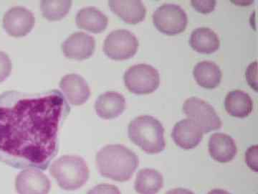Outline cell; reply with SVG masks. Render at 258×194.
I'll return each instance as SVG.
<instances>
[{"mask_svg":"<svg viewBox=\"0 0 258 194\" xmlns=\"http://www.w3.org/2000/svg\"><path fill=\"white\" fill-rule=\"evenodd\" d=\"M70 111L57 90L0 95V161L16 168L46 169L58 151L61 126Z\"/></svg>","mask_w":258,"mask_h":194,"instance_id":"1","label":"cell"},{"mask_svg":"<svg viewBox=\"0 0 258 194\" xmlns=\"http://www.w3.org/2000/svg\"><path fill=\"white\" fill-rule=\"evenodd\" d=\"M96 163L102 176L125 182L132 178L139 160L134 151L123 144H108L97 153Z\"/></svg>","mask_w":258,"mask_h":194,"instance_id":"2","label":"cell"},{"mask_svg":"<svg viewBox=\"0 0 258 194\" xmlns=\"http://www.w3.org/2000/svg\"><path fill=\"white\" fill-rule=\"evenodd\" d=\"M128 137L148 154H157L166 147L164 128L155 117L149 115L139 116L130 122Z\"/></svg>","mask_w":258,"mask_h":194,"instance_id":"3","label":"cell"},{"mask_svg":"<svg viewBox=\"0 0 258 194\" xmlns=\"http://www.w3.org/2000/svg\"><path fill=\"white\" fill-rule=\"evenodd\" d=\"M51 176L62 189L75 190L86 184L90 172L87 163L79 156H63L52 162Z\"/></svg>","mask_w":258,"mask_h":194,"instance_id":"4","label":"cell"},{"mask_svg":"<svg viewBox=\"0 0 258 194\" xmlns=\"http://www.w3.org/2000/svg\"><path fill=\"white\" fill-rule=\"evenodd\" d=\"M125 86L135 94L154 92L160 83V75L154 66L147 64L131 66L123 76Z\"/></svg>","mask_w":258,"mask_h":194,"instance_id":"5","label":"cell"},{"mask_svg":"<svg viewBox=\"0 0 258 194\" xmlns=\"http://www.w3.org/2000/svg\"><path fill=\"white\" fill-rule=\"evenodd\" d=\"M139 47V40L132 32L125 29L113 30L107 35L103 52L112 60L123 61L133 57Z\"/></svg>","mask_w":258,"mask_h":194,"instance_id":"6","label":"cell"},{"mask_svg":"<svg viewBox=\"0 0 258 194\" xmlns=\"http://www.w3.org/2000/svg\"><path fill=\"white\" fill-rule=\"evenodd\" d=\"M183 111L188 119L196 122L203 133L221 128L222 121L214 107L198 97H190L183 105Z\"/></svg>","mask_w":258,"mask_h":194,"instance_id":"7","label":"cell"},{"mask_svg":"<svg viewBox=\"0 0 258 194\" xmlns=\"http://www.w3.org/2000/svg\"><path fill=\"white\" fill-rule=\"evenodd\" d=\"M152 18L156 28L169 35L181 33L188 24L187 15L184 9L170 3L159 7L153 13Z\"/></svg>","mask_w":258,"mask_h":194,"instance_id":"8","label":"cell"},{"mask_svg":"<svg viewBox=\"0 0 258 194\" xmlns=\"http://www.w3.org/2000/svg\"><path fill=\"white\" fill-rule=\"evenodd\" d=\"M35 23L31 11L23 7H14L5 13L3 28L10 36L20 37L30 33Z\"/></svg>","mask_w":258,"mask_h":194,"instance_id":"9","label":"cell"},{"mask_svg":"<svg viewBox=\"0 0 258 194\" xmlns=\"http://www.w3.org/2000/svg\"><path fill=\"white\" fill-rule=\"evenodd\" d=\"M50 187L48 177L37 168H27L15 178V189L18 194H48Z\"/></svg>","mask_w":258,"mask_h":194,"instance_id":"10","label":"cell"},{"mask_svg":"<svg viewBox=\"0 0 258 194\" xmlns=\"http://www.w3.org/2000/svg\"><path fill=\"white\" fill-rule=\"evenodd\" d=\"M96 40L92 35L77 32L70 35L62 45V51L68 59L83 61L89 59L94 54Z\"/></svg>","mask_w":258,"mask_h":194,"instance_id":"11","label":"cell"},{"mask_svg":"<svg viewBox=\"0 0 258 194\" xmlns=\"http://www.w3.org/2000/svg\"><path fill=\"white\" fill-rule=\"evenodd\" d=\"M60 88L67 102L76 106L86 103L91 96L87 81L79 74L64 76L60 80Z\"/></svg>","mask_w":258,"mask_h":194,"instance_id":"12","label":"cell"},{"mask_svg":"<svg viewBox=\"0 0 258 194\" xmlns=\"http://www.w3.org/2000/svg\"><path fill=\"white\" fill-rule=\"evenodd\" d=\"M203 132L196 122L184 119L174 125L171 137L176 146L184 150L192 149L201 142Z\"/></svg>","mask_w":258,"mask_h":194,"instance_id":"13","label":"cell"},{"mask_svg":"<svg viewBox=\"0 0 258 194\" xmlns=\"http://www.w3.org/2000/svg\"><path fill=\"white\" fill-rule=\"evenodd\" d=\"M125 108V99L116 91H106L97 99L95 110L103 120H112L121 115Z\"/></svg>","mask_w":258,"mask_h":194,"instance_id":"14","label":"cell"},{"mask_svg":"<svg viewBox=\"0 0 258 194\" xmlns=\"http://www.w3.org/2000/svg\"><path fill=\"white\" fill-rule=\"evenodd\" d=\"M108 5L114 14L129 24L143 21L147 14V8L140 0H111Z\"/></svg>","mask_w":258,"mask_h":194,"instance_id":"15","label":"cell"},{"mask_svg":"<svg viewBox=\"0 0 258 194\" xmlns=\"http://www.w3.org/2000/svg\"><path fill=\"white\" fill-rule=\"evenodd\" d=\"M209 153L215 161L228 163L233 160L237 153L235 140L228 134L217 132L209 140Z\"/></svg>","mask_w":258,"mask_h":194,"instance_id":"16","label":"cell"},{"mask_svg":"<svg viewBox=\"0 0 258 194\" xmlns=\"http://www.w3.org/2000/svg\"><path fill=\"white\" fill-rule=\"evenodd\" d=\"M76 21L79 28L93 33H100L106 30L108 19L101 10L94 7H87L78 12Z\"/></svg>","mask_w":258,"mask_h":194,"instance_id":"17","label":"cell"},{"mask_svg":"<svg viewBox=\"0 0 258 194\" xmlns=\"http://www.w3.org/2000/svg\"><path fill=\"white\" fill-rule=\"evenodd\" d=\"M189 43L194 50L205 54H210L218 50L220 38L216 32L209 28L194 30L190 36Z\"/></svg>","mask_w":258,"mask_h":194,"instance_id":"18","label":"cell"},{"mask_svg":"<svg viewBox=\"0 0 258 194\" xmlns=\"http://www.w3.org/2000/svg\"><path fill=\"white\" fill-rule=\"evenodd\" d=\"M193 75L198 84L206 88H216L222 76L220 67L210 61L199 62L194 68Z\"/></svg>","mask_w":258,"mask_h":194,"instance_id":"19","label":"cell"},{"mask_svg":"<svg viewBox=\"0 0 258 194\" xmlns=\"http://www.w3.org/2000/svg\"><path fill=\"white\" fill-rule=\"evenodd\" d=\"M225 107L230 115L244 118L252 112L253 102L248 93L241 90H234L226 96Z\"/></svg>","mask_w":258,"mask_h":194,"instance_id":"20","label":"cell"},{"mask_svg":"<svg viewBox=\"0 0 258 194\" xmlns=\"http://www.w3.org/2000/svg\"><path fill=\"white\" fill-rule=\"evenodd\" d=\"M164 186V178L157 170L144 168L136 178L134 188L139 194H157Z\"/></svg>","mask_w":258,"mask_h":194,"instance_id":"21","label":"cell"},{"mask_svg":"<svg viewBox=\"0 0 258 194\" xmlns=\"http://www.w3.org/2000/svg\"><path fill=\"white\" fill-rule=\"evenodd\" d=\"M72 7L69 0H43L40 3L42 16L49 21H58L69 14Z\"/></svg>","mask_w":258,"mask_h":194,"instance_id":"22","label":"cell"},{"mask_svg":"<svg viewBox=\"0 0 258 194\" xmlns=\"http://www.w3.org/2000/svg\"><path fill=\"white\" fill-rule=\"evenodd\" d=\"M12 69L13 64L9 56L6 53L0 51V83L9 77Z\"/></svg>","mask_w":258,"mask_h":194,"instance_id":"23","label":"cell"},{"mask_svg":"<svg viewBox=\"0 0 258 194\" xmlns=\"http://www.w3.org/2000/svg\"><path fill=\"white\" fill-rule=\"evenodd\" d=\"M191 5L195 10L204 14H208L215 10L216 6V1L208 0V1H200V0H193L191 2Z\"/></svg>","mask_w":258,"mask_h":194,"instance_id":"24","label":"cell"},{"mask_svg":"<svg viewBox=\"0 0 258 194\" xmlns=\"http://www.w3.org/2000/svg\"><path fill=\"white\" fill-rule=\"evenodd\" d=\"M87 194H121L119 188L114 185L99 184L89 190Z\"/></svg>","mask_w":258,"mask_h":194,"instance_id":"25","label":"cell"},{"mask_svg":"<svg viewBox=\"0 0 258 194\" xmlns=\"http://www.w3.org/2000/svg\"><path fill=\"white\" fill-rule=\"evenodd\" d=\"M245 161L251 169L257 171V146H252L247 150L245 153Z\"/></svg>","mask_w":258,"mask_h":194,"instance_id":"26","label":"cell"},{"mask_svg":"<svg viewBox=\"0 0 258 194\" xmlns=\"http://www.w3.org/2000/svg\"><path fill=\"white\" fill-rule=\"evenodd\" d=\"M257 62L255 61L249 65L247 69L246 70V79L251 87L253 88L255 91L257 90Z\"/></svg>","mask_w":258,"mask_h":194,"instance_id":"27","label":"cell"},{"mask_svg":"<svg viewBox=\"0 0 258 194\" xmlns=\"http://www.w3.org/2000/svg\"><path fill=\"white\" fill-rule=\"evenodd\" d=\"M166 194H195L192 191L188 189H185V188H175V189H172L169 190Z\"/></svg>","mask_w":258,"mask_h":194,"instance_id":"28","label":"cell"},{"mask_svg":"<svg viewBox=\"0 0 258 194\" xmlns=\"http://www.w3.org/2000/svg\"><path fill=\"white\" fill-rule=\"evenodd\" d=\"M208 194H230L225 190L222 189H213L210 190Z\"/></svg>","mask_w":258,"mask_h":194,"instance_id":"29","label":"cell"}]
</instances>
